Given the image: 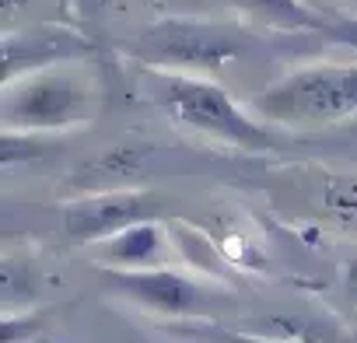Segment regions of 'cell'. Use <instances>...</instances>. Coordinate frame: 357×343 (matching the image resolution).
Wrapping results in <instances>:
<instances>
[{
    "label": "cell",
    "mask_w": 357,
    "mask_h": 343,
    "mask_svg": "<svg viewBox=\"0 0 357 343\" xmlns=\"http://www.w3.org/2000/svg\"><path fill=\"white\" fill-rule=\"evenodd\" d=\"M105 287L123 294L126 301L151 308L158 315H172V319H197L207 315L211 308V294L186 273L168 270V266H154V270H105L102 273Z\"/></svg>",
    "instance_id": "6"
},
{
    "label": "cell",
    "mask_w": 357,
    "mask_h": 343,
    "mask_svg": "<svg viewBox=\"0 0 357 343\" xmlns=\"http://www.w3.org/2000/svg\"><path fill=\"white\" fill-rule=\"evenodd\" d=\"M158 214V197L147 190H105L91 193L81 200L63 204V235L70 242H109L119 231L154 221Z\"/></svg>",
    "instance_id": "5"
},
{
    "label": "cell",
    "mask_w": 357,
    "mask_h": 343,
    "mask_svg": "<svg viewBox=\"0 0 357 343\" xmlns=\"http://www.w3.org/2000/svg\"><path fill=\"white\" fill-rule=\"evenodd\" d=\"M95 109H98L95 77L70 70V63L8 81L4 95H0V123H4V130L18 133L74 130L91 123Z\"/></svg>",
    "instance_id": "2"
},
{
    "label": "cell",
    "mask_w": 357,
    "mask_h": 343,
    "mask_svg": "<svg viewBox=\"0 0 357 343\" xmlns=\"http://www.w3.org/2000/svg\"><path fill=\"white\" fill-rule=\"evenodd\" d=\"M165 252H168L165 228L158 221H144V224H133V228L119 231L116 238L102 242L98 259L109 270H154Z\"/></svg>",
    "instance_id": "8"
},
{
    "label": "cell",
    "mask_w": 357,
    "mask_h": 343,
    "mask_svg": "<svg viewBox=\"0 0 357 343\" xmlns=\"http://www.w3.org/2000/svg\"><path fill=\"white\" fill-rule=\"evenodd\" d=\"M88 56H95V43L88 36L74 32V29L39 25V29H29L22 36L8 32L4 36V84L18 81L25 74L77 63V60H88Z\"/></svg>",
    "instance_id": "7"
},
{
    "label": "cell",
    "mask_w": 357,
    "mask_h": 343,
    "mask_svg": "<svg viewBox=\"0 0 357 343\" xmlns=\"http://www.w3.org/2000/svg\"><path fill=\"white\" fill-rule=\"evenodd\" d=\"M231 4L245 18H256L259 25H270L280 32H315L319 36L326 22V15L308 8L305 0H231Z\"/></svg>",
    "instance_id": "9"
},
{
    "label": "cell",
    "mask_w": 357,
    "mask_h": 343,
    "mask_svg": "<svg viewBox=\"0 0 357 343\" xmlns=\"http://www.w3.org/2000/svg\"><path fill=\"white\" fill-rule=\"evenodd\" d=\"M245 49V39L231 25L211 22H186V18H165L130 39L126 53L137 56L144 67L168 70V74H214L231 63Z\"/></svg>",
    "instance_id": "4"
},
{
    "label": "cell",
    "mask_w": 357,
    "mask_h": 343,
    "mask_svg": "<svg viewBox=\"0 0 357 343\" xmlns=\"http://www.w3.org/2000/svg\"><path fill=\"white\" fill-rule=\"evenodd\" d=\"M147 95L151 102L186 126L193 133L225 140L242 151H273L280 147V137L266 130L259 119H252L221 84L200 77V74H168V70H147Z\"/></svg>",
    "instance_id": "1"
},
{
    "label": "cell",
    "mask_w": 357,
    "mask_h": 343,
    "mask_svg": "<svg viewBox=\"0 0 357 343\" xmlns=\"http://www.w3.org/2000/svg\"><path fill=\"white\" fill-rule=\"evenodd\" d=\"M256 116L280 126H326L357 112V63H308L252 98Z\"/></svg>",
    "instance_id": "3"
},
{
    "label": "cell",
    "mask_w": 357,
    "mask_h": 343,
    "mask_svg": "<svg viewBox=\"0 0 357 343\" xmlns=\"http://www.w3.org/2000/svg\"><path fill=\"white\" fill-rule=\"evenodd\" d=\"M343 294H347V301L357 308V259H350V263L343 266Z\"/></svg>",
    "instance_id": "13"
},
{
    "label": "cell",
    "mask_w": 357,
    "mask_h": 343,
    "mask_svg": "<svg viewBox=\"0 0 357 343\" xmlns=\"http://www.w3.org/2000/svg\"><path fill=\"white\" fill-rule=\"evenodd\" d=\"M175 333H183L197 343H284L273 336H259V333H242V329H225L214 322H193V326H175Z\"/></svg>",
    "instance_id": "11"
},
{
    "label": "cell",
    "mask_w": 357,
    "mask_h": 343,
    "mask_svg": "<svg viewBox=\"0 0 357 343\" xmlns=\"http://www.w3.org/2000/svg\"><path fill=\"white\" fill-rule=\"evenodd\" d=\"M350 4H357V0H350Z\"/></svg>",
    "instance_id": "14"
},
{
    "label": "cell",
    "mask_w": 357,
    "mask_h": 343,
    "mask_svg": "<svg viewBox=\"0 0 357 343\" xmlns=\"http://www.w3.org/2000/svg\"><path fill=\"white\" fill-rule=\"evenodd\" d=\"M319 39H326V43H333V46H343V49L357 53V15L326 18L322 29H319Z\"/></svg>",
    "instance_id": "12"
},
{
    "label": "cell",
    "mask_w": 357,
    "mask_h": 343,
    "mask_svg": "<svg viewBox=\"0 0 357 343\" xmlns=\"http://www.w3.org/2000/svg\"><path fill=\"white\" fill-rule=\"evenodd\" d=\"M315 207L329 224L357 235V176H322L315 183Z\"/></svg>",
    "instance_id": "10"
}]
</instances>
